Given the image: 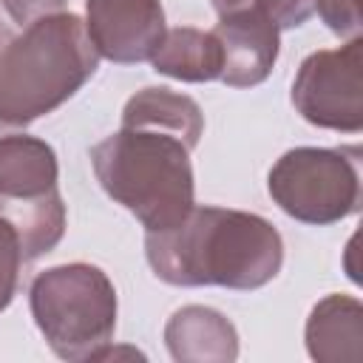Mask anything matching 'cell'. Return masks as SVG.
<instances>
[{
    "mask_svg": "<svg viewBox=\"0 0 363 363\" xmlns=\"http://www.w3.org/2000/svg\"><path fill=\"white\" fill-rule=\"evenodd\" d=\"M6 14L11 17V23L17 26H28L40 17H48V14H57L68 0H0Z\"/></svg>",
    "mask_w": 363,
    "mask_h": 363,
    "instance_id": "obj_17",
    "label": "cell"
},
{
    "mask_svg": "<svg viewBox=\"0 0 363 363\" xmlns=\"http://www.w3.org/2000/svg\"><path fill=\"white\" fill-rule=\"evenodd\" d=\"M102 190L147 233L176 227L196 207L190 147L164 130L119 128L91 147Z\"/></svg>",
    "mask_w": 363,
    "mask_h": 363,
    "instance_id": "obj_3",
    "label": "cell"
},
{
    "mask_svg": "<svg viewBox=\"0 0 363 363\" xmlns=\"http://www.w3.org/2000/svg\"><path fill=\"white\" fill-rule=\"evenodd\" d=\"M60 167L48 142L23 130L0 136V216L17 230L26 261L51 252L65 233Z\"/></svg>",
    "mask_w": 363,
    "mask_h": 363,
    "instance_id": "obj_5",
    "label": "cell"
},
{
    "mask_svg": "<svg viewBox=\"0 0 363 363\" xmlns=\"http://www.w3.org/2000/svg\"><path fill=\"white\" fill-rule=\"evenodd\" d=\"M99 65L85 23L71 11L40 17L0 45V122L26 128L68 102Z\"/></svg>",
    "mask_w": 363,
    "mask_h": 363,
    "instance_id": "obj_2",
    "label": "cell"
},
{
    "mask_svg": "<svg viewBox=\"0 0 363 363\" xmlns=\"http://www.w3.org/2000/svg\"><path fill=\"white\" fill-rule=\"evenodd\" d=\"M153 275L170 286L261 289L284 264L281 233L255 213L193 207L176 227L145 235Z\"/></svg>",
    "mask_w": 363,
    "mask_h": 363,
    "instance_id": "obj_1",
    "label": "cell"
},
{
    "mask_svg": "<svg viewBox=\"0 0 363 363\" xmlns=\"http://www.w3.org/2000/svg\"><path fill=\"white\" fill-rule=\"evenodd\" d=\"M23 244L17 230L0 216V312L14 301L17 284H20V267H23Z\"/></svg>",
    "mask_w": 363,
    "mask_h": 363,
    "instance_id": "obj_15",
    "label": "cell"
},
{
    "mask_svg": "<svg viewBox=\"0 0 363 363\" xmlns=\"http://www.w3.org/2000/svg\"><path fill=\"white\" fill-rule=\"evenodd\" d=\"M292 105L315 128L360 133L363 128V43L309 54L292 79Z\"/></svg>",
    "mask_w": 363,
    "mask_h": 363,
    "instance_id": "obj_7",
    "label": "cell"
},
{
    "mask_svg": "<svg viewBox=\"0 0 363 363\" xmlns=\"http://www.w3.org/2000/svg\"><path fill=\"white\" fill-rule=\"evenodd\" d=\"M9 37H11V34H9V31H6V28H3V26H0V45H3V43H6V40H9Z\"/></svg>",
    "mask_w": 363,
    "mask_h": 363,
    "instance_id": "obj_18",
    "label": "cell"
},
{
    "mask_svg": "<svg viewBox=\"0 0 363 363\" xmlns=\"http://www.w3.org/2000/svg\"><path fill=\"white\" fill-rule=\"evenodd\" d=\"M164 343L179 363H230L238 357L235 326L210 306H182L164 326Z\"/></svg>",
    "mask_w": 363,
    "mask_h": 363,
    "instance_id": "obj_10",
    "label": "cell"
},
{
    "mask_svg": "<svg viewBox=\"0 0 363 363\" xmlns=\"http://www.w3.org/2000/svg\"><path fill=\"white\" fill-rule=\"evenodd\" d=\"M218 37L224 65H221V82L230 88H252L261 85L278 60V26L264 17L258 9H235L227 14H218V23L213 28Z\"/></svg>",
    "mask_w": 363,
    "mask_h": 363,
    "instance_id": "obj_9",
    "label": "cell"
},
{
    "mask_svg": "<svg viewBox=\"0 0 363 363\" xmlns=\"http://www.w3.org/2000/svg\"><path fill=\"white\" fill-rule=\"evenodd\" d=\"M28 306L48 349L71 363L111 357L116 332V289L85 261L43 269L28 289Z\"/></svg>",
    "mask_w": 363,
    "mask_h": 363,
    "instance_id": "obj_4",
    "label": "cell"
},
{
    "mask_svg": "<svg viewBox=\"0 0 363 363\" xmlns=\"http://www.w3.org/2000/svg\"><path fill=\"white\" fill-rule=\"evenodd\" d=\"M267 190L295 221L337 224L360 207V150L292 147L269 167Z\"/></svg>",
    "mask_w": 363,
    "mask_h": 363,
    "instance_id": "obj_6",
    "label": "cell"
},
{
    "mask_svg": "<svg viewBox=\"0 0 363 363\" xmlns=\"http://www.w3.org/2000/svg\"><path fill=\"white\" fill-rule=\"evenodd\" d=\"M122 128H153L179 136L190 150L204 133V113L187 94L170 88H142L122 108Z\"/></svg>",
    "mask_w": 363,
    "mask_h": 363,
    "instance_id": "obj_12",
    "label": "cell"
},
{
    "mask_svg": "<svg viewBox=\"0 0 363 363\" xmlns=\"http://www.w3.org/2000/svg\"><path fill=\"white\" fill-rule=\"evenodd\" d=\"M315 11L332 34L346 40L360 37V28H363L360 0H315Z\"/></svg>",
    "mask_w": 363,
    "mask_h": 363,
    "instance_id": "obj_16",
    "label": "cell"
},
{
    "mask_svg": "<svg viewBox=\"0 0 363 363\" xmlns=\"http://www.w3.org/2000/svg\"><path fill=\"white\" fill-rule=\"evenodd\" d=\"M306 352L320 363H354L363 354V306L354 295H326L306 318Z\"/></svg>",
    "mask_w": 363,
    "mask_h": 363,
    "instance_id": "obj_11",
    "label": "cell"
},
{
    "mask_svg": "<svg viewBox=\"0 0 363 363\" xmlns=\"http://www.w3.org/2000/svg\"><path fill=\"white\" fill-rule=\"evenodd\" d=\"M85 31L99 57L133 65L153 57L167 26L159 0H85Z\"/></svg>",
    "mask_w": 363,
    "mask_h": 363,
    "instance_id": "obj_8",
    "label": "cell"
},
{
    "mask_svg": "<svg viewBox=\"0 0 363 363\" xmlns=\"http://www.w3.org/2000/svg\"><path fill=\"white\" fill-rule=\"evenodd\" d=\"M9 130H11V128H6V125L0 122V136H3V133H9Z\"/></svg>",
    "mask_w": 363,
    "mask_h": 363,
    "instance_id": "obj_19",
    "label": "cell"
},
{
    "mask_svg": "<svg viewBox=\"0 0 363 363\" xmlns=\"http://www.w3.org/2000/svg\"><path fill=\"white\" fill-rule=\"evenodd\" d=\"M153 71L179 82H210L221 77L224 54L213 31L196 26H176L164 31L159 48L150 57Z\"/></svg>",
    "mask_w": 363,
    "mask_h": 363,
    "instance_id": "obj_13",
    "label": "cell"
},
{
    "mask_svg": "<svg viewBox=\"0 0 363 363\" xmlns=\"http://www.w3.org/2000/svg\"><path fill=\"white\" fill-rule=\"evenodd\" d=\"M213 9L218 14L235 9H258L264 17H269L278 26V31H284L303 26L315 11V0H213Z\"/></svg>",
    "mask_w": 363,
    "mask_h": 363,
    "instance_id": "obj_14",
    "label": "cell"
}]
</instances>
